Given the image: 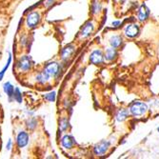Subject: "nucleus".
I'll list each match as a JSON object with an SVG mask.
<instances>
[{
	"label": "nucleus",
	"mask_w": 159,
	"mask_h": 159,
	"mask_svg": "<svg viewBox=\"0 0 159 159\" xmlns=\"http://www.w3.org/2000/svg\"><path fill=\"white\" fill-rule=\"evenodd\" d=\"M148 106L143 102H136L130 107V113L134 116H140L147 113Z\"/></svg>",
	"instance_id": "1"
},
{
	"label": "nucleus",
	"mask_w": 159,
	"mask_h": 159,
	"mask_svg": "<svg viewBox=\"0 0 159 159\" xmlns=\"http://www.w3.org/2000/svg\"><path fill=\"white\" fill-rule=\"evenodd\" d=\"M40 20H41L40 13L37 12H33L28 14V16L26 18V25L29 29H34L40 23Z\"/></svg>",
	"instance_id": "2"
},
{
	"label": "nucleus",
	"mask_w": 159,
	"mask_h": 159,
	"mask_svg": "<svg viewBox=\"0 0 159 159\" xmlns=\"http://www.w3.org/2000/svg\"><path fill=\"white\" fill-rule=\"evenodd\" d=\"M44 71H46V73L49 74L51 77H55V76H57L60 74L61 68H60L58 63H56V62H50V63H48V64L46 65V67L44 69Z\"/></svg>",
	"instance_id": "3"
},
{
	"label": "nucleus",
	"mask_w": 159,
	"mask_h": 159,
	"mask_svg": "<svg viewBox=\"0 0 159 159\" xmlns=\"http://www.w3.org/2000/svg\"><path fill=\"white\" fill-rule=\"evenodd\" d=\"M31 65H33V61H31V58L28 56V55H24L17 62V68L21 71H27L31 70Z\"/></svg>",
	"instance_id": "4"
},
{
	"label": "nucleus",
	"mask_w": 159,
	"mask_h": 159,
	"mask_svg": "<svg viewBox=\"0 0 159 159\" xmlns=\"http://www.w3.org/2000/svg\"><path fill=\"white\" fill-rule=\"evenodd\" d=\"M105 56L101 50H94L90 56V61L93 65H100L104 62Z\"/></svg>",
	"instance_id": "5"
},
{
	"label": "nucleus",
	"mask_w": 159,
	"mask_h": 159,
	"mask_svg": "<svg viewBox=\"0 0 159 159\" xmlns=\"http://www.w3.org/2000/svg\"><path fill=\"white\" fill-rule=\"evenodd\" d=\"M109 147H110V142L107 140H102L101 142L98 143V144L94 146L93 153L96 155H102L107 152Z\"/></svg>",
	"instance_id": "6"
},
{
	"label": "nucleus",
	"mask_w": 159,
	"mask_h": 159,
	"mask_svg": "<svg viewBox=\"0 0 159 159\" xmlns=\"http://www.w3.org/2000/svg\"><path fill=\"white\" fill-rule=\"evenodd\" d=\"M139 34V27L136 24H129L125 29V35L129 38L136 37Z\"/></svg>",
	"instance_id": "7"
},
{
	"label": "nucleus",
	"mask_w": 159,
	"mask_h": 159,
	"mask_svg": "<svg viewBox=\"0 0 159 159\" xmlns=\"http://www.w3.org/2000/svg\"><path fill=\"white\" fill-rule=\"evenodd\" d=\"M94 30V26H93V23L92 21H88L87 22L82 31H81V33H80V37L81 38H87V37H89L92 34V31Z\"/></svg>",
	"instance_id": "8"
},
{
	"label": "nucleus",
	"mask_w": 159,
	"mask_h": 159,
	"mask_svg": "<svg viewBox=\"0 0 159 159\" xmlns=\"http://www.w3.org/2000/svg\"><path fill=\"white\" fill-rule=\"evenodd\" d=\"M28 142H29V136L26 132H20L17 134V137H16V143H17V146L19 148H24L28 145Z\"/></svg>",
	"instance_id": "9"
},
{
	"label": "nucleus",
	"mask_w": 159,
	"mask_h": 159,
	"mask_svg": "<svg viewBox=\"0 0 159 159\" xmlns=\"http://www.w3.org/2000/svg\"><path fill=\"white\" fill-rule=\"evenodd\" d=\"M149 15H150V10L149 8L146 5H141L139 10H138V14H137V17L138 20L143 22V21H146L149 18Z\"/></svg>",
	"instance_id": "10"
},
{
	"label": "nucleus",
	"mask_w": 159,
	"mask_h": 159,
	"mask_svg": "<svg viewBox=\"0 0 159 159\" xmlns=\"http://www.w3.org/2000/svg\"><path fill=\"white\" fill-rule=\"evenodd\" d=\"M74 143H75L74 138L71 136H70V134H66L61 139V144L65 149H71L74 147Z\"/></svg>",
	"instance_id": "11"
},
{
	"label": "nucleus",
	"mask_w": 159,
	"mask_h": 159,
	"mask_svg": "<svg viewBox=\"0 0 159 159\" xmlns=\"http://www.w3.org/2000/svg\"><path fill=\"white\" fill-rule=\"evenodd\" d=\"M75 51V47L74 45H68L66 46L64 49L62 50V52H61V57L63 60H67L68 58H70L71 55L74 54Z\"/></svg>",
	"instance_id": "12"
},
{
	"label": "nucleus",
	"mask_w": 159,
	"mask_h": 159,
	"mask_svg": "<svg viewBox=\"0 0 159 159\" xmlns=\"http://www.w3.org/2000/svg\"><path fill=\"white\" fill-rule=\"evenodd\" d=\"M50 78H51V76L48 74L46 71H44V70H42L41 73H39L36 76H35V81L38 83V84H41V85H43V84H45V83H47L48 81L50 80Z\"/></svg>",
	"instance_id": "13"
},
{
	"label": "nucleus",
	"mask_w": 159,
	"mask_h": 159,
	"mask_svg": "<svg viewBox=\"0 0 159 159\" xmlns=\"http://www.w3.org/2000/svg\"><path fill=\"white\" fill-rule=\"evenodd\" d=\"M104 56H105V59L107 61H113L117 56V51H116V49H115V48H114V47L109 48V49L106 50V52L104 54Z\"/></svg>",
	"instance_id": "14"
},
{
	"label": "nucleus",
	"mask_w": 159,
	"mask_h": 159,
	"mask_svg": "<svg viewBox=\"0 0 159 159\" xmlns=\"http://www.w3.org/2000/svg\"><path fill=\"white\" fill-rule=\"evenodd\" d=\"M122 42H123V39L120 35H113L110 38V47H114V48H115V49L118 47H120Z\"/></svg>",
	"instance_id": "15"
},
{
	"label": "nucleus",
	"mask_w": 159,
	"mask_h": 159,
	"mask_svg": "<svg viewBox=\"0 0 159 159\" xmlns=\"http://www.w3.org/2000/svg\"><path fill=\"white\" fill-rule=\"evenodd\" d=\"M14 87L10 83V82H7L4 84V92L7 93L8 97L10 98V100L12 98H13V94H14Z\"/></svg>",
	"instance_id": "16"
},
{
	"label": "nucleus",
	"mask_w": 159,
	"mask_h": 159,
	"mask_svg": "<svg viewBox=\"0 0 159 159\" xmlns=\"http://www.w3.org/2000/svg\"><path fill=\"white\" fill-rule=\"evenodd\" d=\"M128 115H129V110H126V109H122V110H120L117 113V114H116V120L119 121V122H122V121L125 120V119H127Z\"/></svg>",
	"instance_id": "17"
},
{
	"label": "nucleus",
	"mask_w": 159,
	"mask_h": 159,
	"mask_svg": "<svg viewBox=\"0 0 159 159\" xmlns=\"http://www.w3.org/2000/svg\"><path fill=\"white\" fill-rule=\"evenodd\" d=\"M26 126H27V128L29 129V130H34L36 127H37V120L35 118H29L28 120H27V122H26Z\"/></svg>",
	"instance_id": "18"
},
{
	"label": "nucleus",
	"mask_w": 159,
	"mask_h": 159,
	"mask_svg": "<svg viewBox=\"0 0 159 159\" xmlns=\"http://www.w3.org/2000/svg\"><path fill=\"white\" fill-rule=\"evenodd\" d=\"M70 127V123H69V120L67 118H62L61 120H60V122H59V128H60V130L61 131H67L68 130V128Z\"/></svg>",
	"instance_id": "19"
},
{
	"label": "nucleus",
	"mask_w": 159,
	"mask_h": 159,
	"mask_svg": "<svg viewBox=\"0 0 159 159\" xmlns=\"http://www.w3.org/2000/svg\"><path fill=\"white\" fill-rule=\"evenodd\" d=\"M13 99L18 102V103H21L22 102V94L20 92V90L18 88H16L14 90V94H13Z\"/></svg>",
	"instance_id": "20"
},
{
	"label": "nucleus",
	"mask_w": 159,
	"mask_h": 159,
	"mask_svg": "<svg viewBox=\"0 0 159 159\" xmlns=\"http://www.w3.org/2000/svg\"><path fill=\"white\" fill-rule=\"evenodd\" d=\"M11 61H12V54L10 53V55H9V59H8V62H7V64L5 65V67L3 68V70H2L1 71H0V81L2 80V78H3V76H4V74H5L6 70H7L8 68H9Z\"/></svg>",
	"instance_id": "21"
},
{
	"label": "nucleus",
	"mask_w": 159,
	"mask_h": 159,
	"mask_svg": "<svg viewBox=\"0 0 159 159\" xmlns=\"http://www.w3.org/2000/svg\"><path fill=\"white\" fill-rule=\"evenodd\" d=\"M55 98H56V93H55V92H52L47 93L45 95V99L48 100L49 102H54Z\"/></svg>",
	"instance_id": "22"
},
{
	"label": "nucleus",
	"mask_w": 159,
	"mask_h": 159,
	"mask_svg": "<svg viewBox=\"0 0 159 159\" xmlns=\"http://www.w3.org/2000/svg\"><path fill=\"white\" fill-rule=\"evenodd\" d=\"M92 13H97L98 12H100V10H101L100 3L97 1H94L92 6Z\"/></svg>",
	"instance_id": "23"
},
{
	"label": "nucleus",
	"mask_w": 159,
	"mask_h": 159,
	"mask_svg": "<svg viewBox=\"0 0 159 159\" xmlns=\"http://www.w3.org/2000/svg\"><path fill=\"white\" fill-rule=\"evenodd\" d=\"M54 2H55V0H46L45 3H44V5H45V7L49 8V7H51Z\"/></svg>",
	"instance_id": "24"
},
{
	"label": "nucleus",
	"mask_w": 159,
	"mask_h": 159,
	"mask_svg": "<svg viewBox=\"0 0 159 159\" xmlns=\"http://www.w3.org/2000/svg\"><path fill=\"white\" fill-rule=\"evenodd\" d=\"M12 145H13V141H12V139H10L9 141H8L7 146H6V148H7L8 150H10L12 149Z\"/></svg>",
	"instance_id": "25"
},
{
	"label": "nucleus",
	"mask_w": 159,
	"mask_h": 159,
	"mask_svg": "<svg viewBox=\"0 0 159 159\" xmlns=\"http://www.w3.org/2000/svg\"><path fill=\"white\" fill-rule=\"evenodd\" d=\"M120 24H121V22H120V21H113L112 25H113V27L117 28V27H119V25H120Z\"/></svg>",
	"instance_id": "26"
},
{
	"label": "nucleus",
	"mask_w": 159,
	"mask_h": 159,
	"mask_svg": "<svg viewBox=\"0 0 159 159\" xmlns=\"http://www.w3.org/2000/svg\"><path fill=\"white\" fill-rule=\"evenodd\" d=\"M26 43H27V38H26L25 36H24L23 38H21V44H22L23 46H25Z\"/></svg>",
	"instance_id": "27"
},
{
	"label": "nucleus",
	"mask_w": 159,
	"mask_h": 159,
	"mask_svg": "<svg viewBox=\"0 0 159 159\" xmlns=\"http://www.w3.org/2000/svg\"><path fill=\"white\" fill-rule=\"evenodd\" d=\"M119 1H120V2H124V1H126V0H119Z\"/></svg>",
	"instance_id": "28"
},
{
	"label": "nucleus",
	"mask_w": 159,
	"mask_h": 159,
	"mask_svg": "<svg viewBox=\"0 0 159 159\" xmlns=\"http://www.w3.org/2000/svg\"><path fill=\"white\" fill-rule=\"evenodd\" d=\"M157 131H158V132H159V127H158V129H157Z\"/></svg>",
	"instance_id": "29"
}]
</instances>
